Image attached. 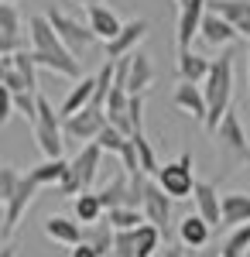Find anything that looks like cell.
I'll use <instances>...</instances> for the list:
<instances>
[{
	"label": "cell",
	"instance_id": "obj_17",
	"mask_svg": "<svg viewBox=\"0 0 250 257\" xmlns=\"http://www.w3.org/2000/svg\"><path fill=\"white\" fill-rule=\"evenodd\" d=\"M202 41L206 45H212V48H226V45H233V41L240 38V31L233 28L230 21H223L219 14H212V11H206V18H202Z\"/></svg>",
	"mask_w": 250,
	"mask_h": 257
},
{
	"label": "cell",
	"instance_id": "obj_21",
	"mask_svg": "<svg viewBox=\"0 0 250 257\" xmlns=\"http://www.w3.org/2000/svg\"><path fill=\"white\" fill-rule=\"evenodd\" d=\"M212 72V59L199 55V52H178V82H206Z\"/></svg>",
	"mask_w": 250,
	"mask_h": 257
},
{
	"label": "cell",
	"instance_id": "obj_15",
	"mask_svg": "<svg viewBox=\"0 0 250 257\" xmlns=\"http://www.w3.org/2000/svg\"><path fill=\"white\" fill-rule=\"evenodd\" d=\"M240 226H250V196L247 192H226L219 230H240Z\"/></svg>",
	"mask_w": 250,
	"mask_h": 257
},
{
	"label": "cell",
	"instance_id": "obj_18",
	"mask_svg": "<svg viewBox=\"0 0 250 257\" xmlns=\"http://www.w3.org/2000/svg\"><path fill=\"white\" fill-rule=\"evenodd\" d=\"M151 82H154V65H151V55L137 48L134 55H131V76H127V93H131V96H144V93L151 89Z\"/></svg>",
	"mask_w": 250,
	"mask_h": 257
},
{
	"label": "cell",
	"instance_id": "obj_26",
	"mask_svg": "<svg viewBox=\"0 0 250 257\" xmlns=\"http://www.w3.org/2000/svg\"><path fill=\"white\" fill-rule=\"evenodd\" d=\"M18 38H24L21 11L11 0H4V4H0V41H18Z\"/></svg>",
	"mask_w": 250,
	"mask_h": 257
},
{
	"label": "cell",
	"instance_id": "obj_9",
	"mask_svg": "<svg viewBox=\"0 0 250 257\" xmlns=\"http://www.w3.org/2000/svg\"><path fill=\"white\" fill-rule=\"evenodd\" d=\"M86 24L96 35V41H103V45H110L123 31V21L116 18V11H110L106 4H89L86 7Z\"/></svg>",
	"mask_w": 250,
	"mask_h": 257
},
{
	"label": "cell",
	"instance_id": "obj_5",
	"mask_svg": "<svg viewBox=\"0 0 250 257\" xmlns=\"http://www.w3.org/2000/svg\"><path fill=\"white\" fill-rule=\"evenodd\" d=\"M38 192H41V185L31 175H24V178H21V185H18V192H14V199L4 202V226H0L4 243H11V237H14V230H18V223H21V216L28 213V206L35 202Z\"/></svg>",
	"mask_w": 250,
	"mask_h": 257
},
{
	"label": "cell",
	"instance_id": "obj_24",
	"mask_svg": "<svg viewBox=\"0 0 250 257\" xmlns=\"http://www.w3.org/2000/svg\"><path fill=\"white\" fill-rule=\"evenodd\" d=\"M69 165H72V161H65V158H55V161H41V165H35V168H28V175L35 178V182H38L41 189H45V185H62V178L69 175Z\"/></svg>",
	"mask_w": 250,
	"mask_h": 257
},
{
	"label": "cell",
	"instance_id": "obj_1",
	"mask_svg": "<svg viewBox=\"0 0 250 257\" xmlns=\"http://www.w3.org/2000/svg\"><path fill=\"white\" fill-rule=\"evenodd\" d=\"M202 93L209 103V117H206V131L216 134L219 120L230 113V96H233V52H219V59H212V72L202 82Z\"/></svg>",
	"mask_w": 250,
	"mask_h": 257
},
{
	"label": "cell",
	"instance_id": "obj_29",
	"mask_svg": "<svg viewBox=\"0 0 250 257\" xmlns=\"http://www.w3.org/2000/svg\"><path fill=\"white\" fill-rule=\"evenodd\" d=\"M137 144V155H141V168H144V175H158L161 172V165H158V155H154V148H151V141H148V134H144V127L141 131H134V138H131Z\"/></svg>",
	"mask_w": 250,
	"mask_h": 257
},
{
	"label": "cell",
	"instance_id": "obj_6",
	"mask_svg": "<svg viewBox=\"0 0 250 257\" xmlns=\"http://www.w3.org/2000/svg\"><path fill=\"white\" fill-rule=\"evenodd\" d=\"M48 21H52V28L58 31V38H62V45L72 52V55H82L93 41H96V35L89 31V24H82V21L69 18L65 11H48Z\"/></svg>",
	"mask_w": 250,
	"mask_h": 257
},
{
	"label": "cell",
	"instance_id": "obj_14",
	"mask_svg": "<svg viewBox=\"0 0 250 257\" xmlns=\"http://www.w3.org/2000/svg\"><path fill=\"white\" fill-rule=\"evenodd\" d=\"M175 106L182 110V113H189L192 120L199 123H206L209 117V103H206V93H202V86H192V82H178L175 86Z\"/></svg>",
	"mask_w": 250,
	"mask_h": 257
},
{
	"label": "cell",
	"instance_id": "obj_30",
	"mask_svg": "<svg viewBox=\"0 0 250 257\" xmlns=\"http://www.w3.org/2000/svg\"><path fill=\"white\" fill-rule=\"evenodd\" d=\"M96 144L103 148V151H106V155L120 158V155H123V148L131 144V138H127V134H120L116 127H110V123H106V127H103V134L96 138Z\"/></svg>",
	"mask_w": 250,
	"mask_h": 257
},
{
	"label": "cell",
	"instance_id": "obj_27",
	"mask_svg": "<svg viewBox=\"0 0 250 257\" xmlns=\"http://www.w3.org/2000/svg\"><path fill=\"white\" fill-rule=\"evenodd\" d=\"M103 223H110L116 233H123V230H137V226H144L148 219H144L141 209H127V206H123V209H110V213L103 216Z\"/></svg>",
	"mask_w": 250,
	"mask_h": 257
},
{
	"label": "cell",
	"instance_id": "obj_38",
	"mask_svg": "<svg viewBox=\"0 0 250 257\" xmlns=\"http://www.w3.org/2000/svg\"><path fill=\"white\" fill-rule=\"evenodd\" d=\"M76 4H86V7H89V4H99V0H76Z\"/></svg>",
	"mask_w": 250,
	"mask_h": 257
},
{
	"label": "cell",
	"instance_id": "obj_22",
	"mask_svg": "<svg viewBox=\"0 0 250 257\" xmlns=\"http://www.w3.org/2000/svg\"><path fill=\"white\" fill-rule=\"evenodd\" d=\"M72 216H76V223H86V226L103 223L106 209H103V202H99V192H82V196L72 199Z\"/></svg>",
	"mask_w": 250,
	"mask_h": 257
},
{
	"label": "cell",
	"instance_id": "obj_16",
	"mask_svg": "<svg viewBox=\"0 0 250 257\" xmlns=\"http://www.w3.org/2000/svg\"><path fill=\"white\" fill-rule=\"evenodd\" d=\"M41 230H45L48 240H55V243L69 247V250L82 243V226H79L76 219H69V216H48L45 223H41Z\"/></svg>",
	"mask_w": 250,
	"mask_h": 257
},
{
	"label": "cell",
	"instance_id": "obj_33",
	"mask_svg": "<svg viewBox=\"0 0 250 257\" xmlns=\"http://www.w3.org/2000/svg\"><path fill=\"white\" fill-rule=\"evenodd\" d=\"M0 89H4V86H0ZM14 110H18V106H14V93H11V89H4V103H0V123H7V120L14 117Z\"/></svg>",
	"mask_w": 250,
	"mask_h": 257
},
{
	"label": "cell",
	"instance_id": "obj_23",
	"mask_svg": "<svg viewBox=\"0 0 250 257\" xmlns=\"http://www.w3.org/2000/svg\"><path fill=\"white\" fill-rule=\"evenodd\" d=\"M82 243H89L99 257H110V254H113V243H116V230L110 226V223L82 226Z\"/></svg>",
	"mask_w": 250,
	"mask_h": 257
},
{
	"label": "cell",
	"instance_id": "obj_35",
	"mask_svg": "<svg viewBox=\"0 0 250 257\" xmlns=\"http://www.w3.org/2000/svg\"><path fill=\"white\" fill-rule=\"evenodd\" d=\"M165 257H185V247L182 243H165Z\"/></svg>",
	"mask_w": 250,
	"mask_h": 257
},
{
	"label": "cell",
	"instance_id": "obj_28",
	"mask_svg": "<svg viewBox=\"0 0 250 257\" xmlns=\"http://www.w3.org/2000/svg\"><path fill=\"white\" fill-rule=\"evenodd\" d=\"M134 240H137V257H154L161 250V230L154 223H144L134 230Z\"/></svg>",
	"mask_w": 250,
	"mask_h": 257
},
{
	"label": "cell",
	"instance_id": "obj_12",
	"mask_svg": "<svg viewBox=\"0 0 250 257\" xmlns=\"http://www.w3.org/2000/svg\"><path fill=\"white\" fill-rule=\"evenodd\" d=\"M192 202H195V213L206 219L212 230H219V223H223V196L216 192V185L212 182H199Z\"/></svg>",
	"mask_w": 250,
	"mask_h": 257
},
{
	"label": "cell",
	"instance_id": "obj_4",
	"mask_svg": "<svg viewBox=\"0 0 250 257\" xmlns=\"http://www.w3.org/2000/svg\"><path fill=\"white\" fill-rule=\"evenodd\" d=\"M216 148L226 155L230 161H250V138L247 131H243V120L236 110H230L226 117L219 120V127H216Z\"/></svg>",
	"mask_w": 250,
	"mask_h": 257
},
{
	"label": "cell",
	"instance_id": "obj_32",
	"mask_svg": "<svg viewBox=\"0 0 250 257\" xmlns=\"http://www.w3.org/2000/svg\"><path fill=\"white\" fill-rule=\"evenodd\" d=\"M120 165H123V172H127V175H137V172H144V168H141V155H137V144H134V141L123 148V155H120Z\"/></svg>",
	"mask_w": 250,
	"mask_h": 257
},
{
	"label": "cell",
	"instance_id": "obj_13",
	"mask_svg": "<svg viewBox=\"0 0 250 257\" xmlns=\"http://www.w3.org/2000/svg\"><path fill=\"white\" fill-rule=\"evenodd\" d=\"M212 240V226L199 213H189L185 219H178V243L185 250H206Z\"/></svg>",
	"mask_w": 250,
	"mask_h": 257
},
{
	"label": "cell",
	"instance_id": "obj_31",
	"mask_svg": "<svg viewBox=\"0 0 250 257\" xmlns=\"http://www.w3.org/2000/svg\"><path fill=\"white\" fill-rule=\"evenodd\" d=\"M21 178H24V175H21L14 165H4V168H0V199H4V202H11V199H14Z\"/></svg>",
	"mask_w": 250,
	"mask_h": 257
},
{
	"label": "cell",
	"instance_id": "obj_8",
	"mask_svg": "<svg viewBox=\"0 0 250 257\" xmlns=\"http://www.w3.org/2000/svg\"><path fill=\"white\" fill-rule=\"evenodd\" d=\"M148 31H151V21H148V18L123 21V31H120V35L106 45V59H110V62H120V59H127V55H134L137 45L148 38Z\"/></svg>",
	"mask_w": 250,
	"mask_h": 257
},
{
	"label": "cell",
	"instance_id": "obj_7",
	"mask_svg": "<svg viewBox=\"0 0 250 257\" xmlns=\"http://www.w3.org/2000/svg\"><path fill=\"white\" fill-rule=\"evenodd\" d=\"M206 11H209V0H178V24H175L178 52H192V38L202 31Z\"/></svg>",
	"mask_w": 250,
	"mask_h": 257
},
{
	"label": "cell",
	"instance_id": "obj_10",
	"mask_svg": "<svg viewBox=\"0 0 250 257\" xmlns=\"http://www.w3.org/2000/svg\"><path fill=\"white\" fill-rule=\"evenodd\" d=\"M172 202H175V199L151 178L148 196H144V219H148V223H154L161 233H165V230H168V223H172Z\"/></svg>",
	"mask_w": 250,
	"mask_h": 257
},
{
	"label": "cell",
	"instance_id": "obj_2",
	"mask_svg": "<svg viewBox=\"0 0 250 257\" xmlns=\"http://www.w3.org/2000/svg\"><path fill=\"white\" fill-rule=\"evenodd\" d=\"M154 182L168 192L172 199H192L195 196V161H192V151H182L175 161H165L161 172L154 175Z\"/></svg>",
	"mask_w": 250,
	"mask_h": 257
},
{
	"label": "cell",
	"instance_id": "obj_20",
	"mask_svg": "<svg viewBox=\"0 0 250 257\" xmlns=\"http://www.w3.org/2000/svg\"><path fill=\"white\" fill-rule=\"evenodd\" d=\"M99 202H103L106 213H110V209H123V206L131 202V175H127L123 168L99 189ZM127 209H131V206H127Z\"/></svg>",
	"mask_w": 250,
	"mask_h": 257
},
{
	"label": "cell",
	"instance_id": "obj_39",
	"mask_svg": "<svg viewBox=\"0 0 250 257\" xmlns=\"http://www.w3.org/2000/svg\"><path fill=\"white\" fill-rule=\"evenodd\" d=\"M247 65H250V59H247ZM247 103H250V86H247Z\"/></svg>",
	"mask_w": 250,
	"mask_h": 257
},
{
	"label": "cell",
	"instance_id": "obj_25",
	"mask_svg": "<svg viewBox=\"0 0 250 257\" xmlns=\"http://www.w3.org/2000/svg\"><path fill=\"white\" fill-rule=\"evenodd\" d=\"M209 11L219 14L223 21H230L233 28L250 21V0H209Z\"/></svg>",
	"mask_w": 250,
	"mask_h": 257
},
{
	"label": "cell",
	"instance_id": "obj_34",
	"mask_svg": "<svg viewBox=\"0 0 250 257\" xmlns=\"http://www.w3.org/2000/svg\"><path fill=\"white\" fill-rule=\"evenodd\" d=\"M69 257H99V254L89 247V243H79V247H72V250H69Z\"/></svg>",
	"mask_w": 250,
	"mask_h": 257
},
{
	"label": "cell",
	"instance_id": "obj_3",
	"mask_svg": "<svg viewBox=\"0 0 250 257\" xmlns=\"http://www.w3.org/2000/svg\"><path fill=\"white\" fill-rule=\"evenodd\" d=\"M106 123H110V120H106V110H99V106H86V110H79L76 117L62 120L65 144H79V148L96 144V138L103 134V127H106Z\"/></svg>",
	"mask_w": 250,
	"mask_h": 257
},
{
	"label": "cell",
	"instance_id": "obj_40",
	"mask_svg": "<svg viewBox=\"0 0 250 257\" xmlns=\"http://www.w3.org/2000/svg\"><path fill=\"white\" fill-rule=\"evenodd\" d=\"M247 257H250V254H247Z\"/></svg>",
	"mask_w": 250,
	"mask_h": 257
},
{
	"label": "cell",
	"instance_id": "obj_11",
	"mask_svg": "<svg viewBox=\"0 0 250 257\" xmlns=\"http://www.w3.org/2000/svg\"><path fill=\"white\" fill-rule=\"evenodd\" d=\"M28 38H31V52H69L58 31L52 28L48 14H31L28 18Z\"/></svg>",
	"mask_w": 250,
	"mask_h": 257
},
{
	"label": "cell",
	"instance_id": "obj_19",
	"mask_svg": "<svg viewBox=\"0 0 250 257\" xmlns=\"http://www.w3.org/2000/svg\"><path fill=\"white\" fill-rule=\"evenodd\" d=\"M93 99H96V76H86V79H79L72 89H69V96L62 103V120L76 117L79 110H86V106H93Z\"/></svg>",
	"mask_w": 250,
	"mask_h": 257
},
{
	"label": "cell",
	"instance_id": "obj_37",
	"mask_svg": "<svg viewBox=\"0 0 250 257\" xmlns=\"http://www.w3.org/2000/svg\"><path fill=\"white\" fill-rule=\"evenodd\" d=\"M4 257H18V250H14V243H4Z\"/></svg>",
	"mask_w": 250,
	"mask_h": 257
},
{
	"label": "cell",
	"instance_id": "obj_36",
	"mask_svg": "<svg viewBox=\"0 0 250 257\" xmlns=\"http://www.w3.org/2000/svg\"><path fill=\"white\" fill-rule=\"evenodd\" d=\"M192 257H223V247H212V243H209L206 250H195Z\"/></svg>",
	"mask_w": 250,
	"mask_h": 257
}]
</instances>
